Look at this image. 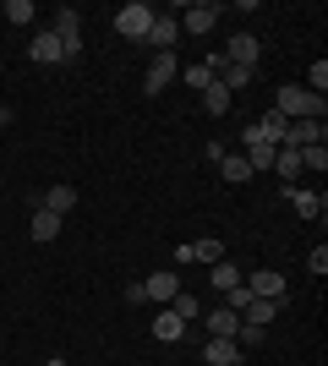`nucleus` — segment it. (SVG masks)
Segmentation results:
<instances>
[{"instance_id":"nucleus-1","label":"nucleus","mask_w":328,"mask_h":366,"mask_svg":"<svg viewBox=\"0 0 328 366\" xmlns=\"http://www.w3.org/2000/svg\"><path fill=\"white\" fill-rule=\"evenodd\" d=\"M274 109H279L284 121H323V115H328V99H323V93H312V88H296V82H290V88L274 93Z\"/></svg>"},{"instance_id":"nucleus-2","label":"nucleus","mask_w":328,"mask_h":366,"mask_svg":"<svg viewBox=\"0 0 328 366\" xmlns=\"http://www.w3.org/2000/svg\"><path fill=\"white\" fill-rule=\"evenodd\" d=\"M154 6H142V0H126L121 11H115V33L121 39H148V28H154Z\"/></svg>"},{"instance_id":"nucleus-3","label":"nucleus","mask_w":328,"mask_h":366,"mask_svg":"<svg viewBox=\"0 0 328 366\" xmlns=\"http://www.w3.org/2000/svg\"><path fill=\"white\" fill-rule=\"evenodd\" d=\"M55 39H61L66 61H77V55H82V11H77V6H61V11H55Z\"/></svg>"},{"instance_id":"nucleus-4","label":"nucleus","mask_w":328,"mask_h":366,"mask_svg":"<svg viewBox=\"0 0 328 366\" xmlns=\"http://www.w3.org/2000/svg\"><path fill=\"white\" fill-rule=\"evenodd\" d=\"M175 76H181V61H175V49H170V55H154V61H148V71H142V93H148V99H159V93L170 88Z\"/></svg>"},{"instance_id":"nucleus-5","label":"nucleus","mask_w":328,"mask_h":366,"mask_svg":"<svg viewBox=\"0 0 328 366\" xmlns=\"http://www.w3.org/2000/svg\"><path fill=\"white\" fill-rule=\"evenodd\" d=\"M219 55H224V66H247V71H257L263 44H257V33H230V44L219 49Z\"/></svg>"},{"instance_id":"nucleus-6","label":"nucleus","mask_w":328,"mask_h":366,"mask_svg":"<svg viewBox=\"0 0 328 366\" xmlns=\"http://www.w3.org/2000/svg\"><path fill=\"white\" fill-rule=\"evenodd\" d=\"M175 295H181V274H175V268H159V274H148V279H142V301L170 306Z\"/></svg>"},{"instance_id":"nucleus-7","label":"nucleus","mask_w":328,"mask_h":366,"mask_svg":"<svg viewBox=\"0 0 328 366\" xmlns=\"http://www.w3.org/2000/svg\"><path fill=\"white\" fill-rule=\"evenodd\" d=\"M219 16H224V6H214V0H197V6H187V16H175V22H181V33H214Z\"/></svg>"},{"instance_id":"nucleus-8","label":"nucleus","mask_w":328,"mask_h":366,"mask_svg":"<svg viewBox=\"0 0 328 366\" xmlns=\"http://www.w3.org/2000/svg\"><path fill=\"white\" fill-rule=\"evenodd\" d=\"M219 257H224V241H219V235H203V241H187L181 252H175V262H203V268H214Z\"/></svg>"},{"instance_id":"nucleus-9","label":"nucleus","mask_w":328,"mask_h":366,"mask_svg":"<svg viewBox=\"0 0 328 366\" xmlns=\"http://www.w3.org/2000/svg\"><path fill=\"white\" fill-rule=\"evenodd\" d=\"M33 208H44V214L66 219L71 208H77V186H49V192H39V197H33Z\"/></svg>"},{"instance_id":"nucleus-10","label":"nucleus","mask_w":328,"mask_h":366,"mask_svg":"<svg viewBox=\"0 0 328 366\" xmlns=\"http://www.w3.org/2000/svg\"><path fill=\"white\" fill-rule=\"evenodd\" d=\"M241 285H247L257 301H279L284 295V274H274V268H257V274H247Z\"/></svg>"},{"instance_id":"nucleus-11","label":"nucleus","mask_w":328,"mask_h":366,"mask_svg":"<svg viewBox=\"0 0 328 366\" xmlns=\"http://www.w3.org/2000/svg\"><path fill=\"white\" fill-rule=\"evenodd\" d=\"M28 61H39V66H66V49H61V39H55V33H33Z\"/></svg>"},{"instance_id":"nucleus-12","label":"nucleus","mask_w":328,"mask_h":366,"mask_svg":"<svg viewBox=\"0 0 328 366\" xmlns=\"http://www.w3.org/2000/svg\"><path fill=\"white\" fill-rule=\"evenodd\" d=\"M203 361L208 366H241V361H247V350H241L235 339H208V345H203Z\"/></svg>"},{"instance_id":"nucleus-13","label":"nucleus","mask_w":328,"mask_h":366,"mask_svg":"<svg viewBox=\"0 0 328 366\" xmlns=\"http://www.w3.org/2000/svg\"><path fill=\"white\" fill-rule=\"evenodd\" d=\"M175 39H181V22H175V16H154V28H148V44H154V55H170Z\"/></svg>"},{"instance_id":"nucleus-14","label":"nucleus","mask_w":328,"mask_h":366,"mask_svg":"<svg viewBox=\"0 0 328 366\" xmlns=\"http://www.w3.org/2000/svg\"><path fill=\"white\" fill-rule=\"evenodd\" d=\"M284 197H290V208H296L301 219H323L328 214V197H323V192H301V186H290Z\"/></svg>"},{"instance_id":"nucleus-15","label":"nucleus","mask_w":328,"mask_h":366,"mask_svg":"<svg viewBox=\"0 0 328 366\" xmlns=\"http://www.w3.org/2000/svg\"><path fill=\"white\" fill-rule=\"evenodd\" d=\"M181 334H187V322L175 317L170 306H159V312H154V339H159V345H175Z\"/></svg>"},{"instance_id":"nucleus-16","label":"nucleus","mask_w":328,"mask_h":366,"mask_svg":"<svg viewBox=\"0 0 328 366\" xmlns=\"http://www.w3.org/2000/svg\"><path fill=\"white\" fill-rule=\"evenodd\" d=\"M203 322H208V339H235V328H241V317H235L230 306H214Z\"/></svg>"},{"instance_id":"nucleus-17","label":"nucleus","mask_w":328,"mask_h":366,"mask_svg":"<svg viewBox=\"0 0 328 366\" xmlns=\"http://www.w3.org/2000/svg\"><path fill=\"white\" fill-rule=\"evenodd\" d=\"M279 312H284V295H279V301H257V295H252V306L241 312V322H257V328H268Z\"/></svg>"},{"instance_id":"nucleus-18","label":"nucleus","mask_w":328,"mask_h":366,"mask_svg":"<svg viewBox=\"0 0 328 366\" xmlns=\"http://www.w3.org/2000/svg\"><path fill=\"white\" fill-rule=\"evenodd\" d=\"M274 175H279L284 192H290V186H296V175H301V153H296V148H279V153H274Z\"/></svg>"},{"instance_id":"nucleus-19","label":"nucleus","mask_w":328,"mask_h":366,"mask_svg":"<svg viewBox=\"0 0 328 366\" xmlns=\"http://www.w3.org/2000/svg\"><path fill=\"white\" fill-rule=\"evenodd\" d=\"M241 268H235V257H219L214 268H208V285H214V290H230V285H241Z\"/></svg>"},{"instance_id":"nucleus-20","label":"nucleus","mask_w":328,"mask_h":366,"mask_svg":"<svg viewBox=\"0 0 328 366\" xmlns=\"http://www.w3.org/2000/svg\"><path fill=\"white\" fill-rule=\"evenodd\" d=\"M219 175H224L230 186L252 181V164H247V153H224V159H219Z\"/></svg>"},{"instance_id":"nucleus-21","label":"nucleus","mask_w":328,"mask_h":366,"mask_svg":"<svg viewBox=\"0 0 328 366\" xmlns=\"http://www.w3.org/2000/svg\"><path fill=\"white\" fill-rule=\"evenodd\" d=\"M28 235H33V241H55V235H61V219H55V214H44V208H33Z\"/></svg>"},{"instance_id":"nucleus-22","label":"nucleus","mask_w":328,"mask_h":366,"mask_svg":"<svg viewBox=\"0 0 328 366\" xmlns=\"http://www.w3.org/2000/svg\"><path fill=\"white\" fill-rule=\"evenodd\" d=\"M252 82H257V71H247V66H224V71H219V88L224 93H241V88H252Z\"/></svg>"},{"instance_id":"nucleus-23","label":"nucleus","mask_w":328,"mask_h":366,"mask_svg":"<svg viewBox=\"0 0 328 366\" xmlns=\"http://www.w3.org/2000/svg\"><path fill=\"white\" fill-rule=\"evenodd\" d=\"M170 312H175L181 322H187V328H192L197 317H203V306H197V295H192V290H181V295H175V301H170Z\"/></svg>"},{"instance_id":"nucleus-24","label":"nucleus","mask_w":328,"mask_h":366,"mask_svg":"<svg viewBox=\"0 0 328 366\" xmlns=\"http://www.w3.org/2000/svg\"><path fill=\"white\" fill-rule=\"evenodd\" d=\"M274 142H257V148H247V164H252V175H263V169H274Z\"/></svg>"},{"instance_id":"nucleus-25","label":"nucleus","mask_w":328,"mask_h":366,"mask_svg":"<svg viewBox=\"0 0 328 366\" xmlns=\"http://www.w3.org/2000/svg\"><path fill=\"white\" fill-rule=\"evenodd\" d=\"M203 109H208V115H230V93L219 88V82H208V88H203Z\"/></svg>"},{"instance_id":"nucleus-26","label":"nucleus","mask_w":328,"mask_h":366,"mask_svg":"<svg viewBox=\"0 0 328 366\" xmlns=\"http://www.w3.org/2000/svg\"><path fill=\"white\" fill-rule=\"evenodd\" d=\"M296 153H301V169H317V175L328 169V142H312V148H296Z\"/></svg>"},{"instance_id":"nucleus-27","label":"nucleus","mask_w":328,"mask_h":366,"mask_svg":"<svg viewBox=\"0 0 328 366\" xmlns=\"http://www.w3.org/2000/svg\"><path fill=\"white\" fill-rule=\"evenodd\" d=\"M33 16H39V11H33V0H6V22H11V28H28Z\"/></svg>"},{"instance_id":"nucleus-28","label":"nucleus","mask_w":328,"mask_h":366,"mask_svg":"<svg viewBox=\"0 0 328 366\" xmlns=\"http://www.w3.org/2000/svg\"><path fill=\"white\" fill-rule=\"evenodd\" d=\"M263 339H268V328H257V322H241V328H235V345H241V350H257Z\"/></svg>"},{"instance_id":"nucleus-29","label":"nucleus","mask_w":328,"mask_h":366,"mask_svg":"<svg viewBox=\"0 0 328 366\" xmlns=\"http://www.w3.org/2000/svg\"><path fill=\"white\" fill-rule=\"evenodd\" d=\"M307 88H312V93L328 88V61H312V71H307Z\"/></svg>"},{"instance_id":"nucleus-30","label":"nucleus","mask_w":328,"mask_h":366,"mask_svg":"<svg viewBox=\"0 0 328 366\" xmlns=\"http://www.w3.org/2000/svg\"><path fill=\"white\" fill-rule=\"evenodd\" d=\"M307 268H312V279L328 274V246H312V257H307Z\"/></svg>"},{"instance_id":"nucleus-31","label":"nucleus","mask_w":328,"mask_h":366,"mask_svg":"<svg viewBox=\"0 0 328 366\" xmlns=\"http://www.w3.org/2000/svg\"><path fill=\"white\" fill-rule=\"evenodd\" d=\"M224 153H230V142H208V148H203V159H208V164H219Z\"/></svg>"},{"instance_id":"nucleus-32","label":"nucleus","mask_w":328,"mask_h":366,"mask_svg":"<svg viewBox=\"0 0 328 366\" xmlns=\"http://www.w3.org/2000/svg\"><path fill=\"white\" fill-rule=\"evenodd\" d=\"M6 126H11V104H0V132H6Z\"/></svg>"},{"instance_id":"nucleus-33","label":"nucleus","mask_w":328,"mask_h":366,"mask_svg":"<svg viewBox=\"0 0 328 366\" xmlns=\"http://www.w3.org/2000/svg\"><path fill=\"white\" fill-rule=\"evenodd\" d=\"M44 366H66V361H61V355H55V361H44Z\"/></svg>"}]
</instances>
